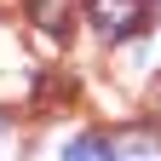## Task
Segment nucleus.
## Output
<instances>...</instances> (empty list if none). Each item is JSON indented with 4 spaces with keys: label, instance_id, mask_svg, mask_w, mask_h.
Wrapping results in <instances>:
<instances>
[{
    "label": "nucleus",
    "instance_id": "1",
    "mask_svg": "<svg viewBox=\"0 0 161 161\" xmlns=\"http://www.w3.org/2000/svg\"><path fill=\"white\" fill-rule=\"evenodd\" d=\"M150 17V0H86V23L104 35V40H127L144 29Z\"/></svg>",
    "mask_w": 161,
    "mask_h": 161
},
{
    "label": "nucleus",
    "instance_id": "2",
    "mask_svg": "<svg viewBox=\"0 0 161 161\" xmlns=\"http://www.w3.org/2000/svg\"><path fill=\"white\" fill-rule=\"evenodd\" d=\"M29 17H35L46 35H64V29H69V0H29Z\"/></svg>",
    "mask_w": 161,
    "mask_h": 161
},
{
    "label": "nucleus",
    "instance_id": "3",
    "mask_svg": "<svg viewBox=\"0 0 161 161\" xmlns=\"http://www.w3.org/2000/svg\"><path fill=\"white\" fill-rule=\"evenodd\" d=\"M64 161H115V155H109L104 138H92V132H86V138H75V144L64 150Z\"/></svg>",
    "mask_w": 161,
    "mask_h": 161
},
{
    "label": "nucleus",
    "instance_id": "4",
    "mask_svg": "<svg viewBox=\"0 0 161 161\" xmlns=\"http://www.w3.org/2000/svg\"><path fill=\"white\" fill-rule=\"evenodd\" d=\"M115 161H155V150H150V144H127Z\"/></svg>",
    "mask_w": 161,
    "mask_h": 161
}]
</instances>
